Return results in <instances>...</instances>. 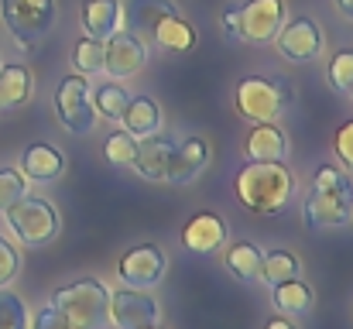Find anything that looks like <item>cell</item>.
Segmentation results:
<instances>
[{
	"instance_id": "6da1fadb",
	"label": "cell",
	"mask_w": 353,
	"mask_h": 329,
	"mask_svg": "<svg viewBox=\"0 0 353 329\" xmlns=\"http://www.w3.org/2000/svg\"><path fill=\"white\" fill-rule=\"evenodd\" d=\"M236 199L257 213V217H274L288 206L295 192V175L285 168V161H247L236 172Z\"/></svg>"
},
{
	"instance_id": "7a4b0ae2",
	"label": "cell",
	"mask_w": 353,
	"mask_h": 329,
	"mask_svg": "<svg viewBox=\"0 0 353 329\" xmlns=\"http://www.w3.org/2000/svg\"><path fill=\"white\" fill-rule=\"evenodd\" d=\"M302 217L309 230L347 226L353 217V179L340 165H323L312 175V189L302 203Z\"/></svg>"
},
{
	"instance_id": "3957f363",
	"label": "cell",
	"mask_w": 353,
	"mask_h": 329,
	"mask_svg": "<svg viewBox=\"0 0 353 329\" xmlns=\"http://www.w3.org/2000/svg\"><path fill=\"white\" fill-rule=\"evenodd\" d=\"M52 306L72 323V329H103L110 309V288L97 278H83L52 292Z\"/></svg>"
},
{
	"instance_id": "277c9868",
	"label": "cell",
	"mask_w": 353,
	"mask_h": 329,
	"mask_svg": "<svg viewBox=\"0 0 353 329\" xmlns=\"http://www.w3.org/2000/svg\"><path fill=\"white\" fill-rule=\"evenodd\" d=\"M292 83L285 76H247L236 83V113L250 123H274L292 103Z\"/></svg>"
},
{
	"instance_id": "5b68a950",
	"label": "cell",
	"mask_w": 353,
	"mask_h": 329,
	"mask_svg": "<svg viewBox=\"0 0 353 329\" xmlns=\"http://www.w3.org/2000/svg\"><path fill=\"white\" fill-rule=\"evenodd\" d=\"M7 226L14 230V237L24 243V247H45L59 237V210L48 203V199H38V196H24L17 199L7 213Z\"/></svg>"
},
{
	"instance_id": "8992f818",
	"label": "cell",
	"mask_w": 353,
	"mask_h": 329,
	"mask_svg": "<svg viewBox=\"0 0 353 329\" xmlns=\"http://www.w3.org/2000/svg\"><path fill=\"white\" fill-rule=\"evenodd\" d=\"M3 24L21 48H34L55 24V0H3Z\"/></svg>"
},
{
	"instance_id": "52a82bcc",
	"label": "cell",
	"mask_w": 353,
	"mask_h": 329,
	"mask_svg": "<svg viewBox=\"0 0 353 329\" xmlns=\"http://www.w3.org/2000/svg\"><path fill=\"white\" fill-rule=\"evenodd\" d=\"M55 113L69 134H90L97 123V110L90 100V83L79 72H69L55 90Z\"/></svg>"
},
{
	"instance_id": "ba28073f",
	"label": "cell",
	"mask_w": 353,
	"mask_h": 329,
	"mask_svg": "<svg viewBox=\"0 0 353 329\" xmlns=\"http://www.w3.org/2000/svg\"><path fill=\"white\" fill-rule=\"evenodd\" d=\"M158 319H161V306L154 302V295H148V288H127V285H120L117 292H110L107 326L144 329V326H154Z\"/></svg>"
},
{
	"instance_id": "9c48e42d",
	"label": "cell",
	"mask_w": 353,
	"mask_h": 329,
	"mask_svg": "<svg viewBox=\"0 0 353 329\" xmlns=\"http://www.w3.org/2000/svg\"><path fill=\"white\" fill-rule=\"evenodd\" d=\"M165 268H168V257L158 243H137L120 257L117 275L127 288H154L165 278Z\"/></svg>"
},
{
	"instance_id": "30bf717a",
	"label": "cell",
	"mask_w": 353,
	"mask_h": 329,
	"mask_svg": "<svg viewBox=\"0 0 353 329\" xmlns=\"http://www.w3.org/2000/svg\"><path fill=\"white\" fill-rule=\"evenodd\" d=\"M236 14H240L236 38L254 41V45H264L285 24V0H247V3L236 7Z\"/></svg>"
},
{
	"instance_id": "8fae6325",
	"label": "cell",
	"mask_w": 353,
	"mask_h": 329,
	"mask_svg": "<svg viewBox=\"0 0 353 329\" xmlns=\"http://www.w3.org/2000/svg\"><path fill=\"white\" fill-rule=\"evenodd\" d=\"M148 62V48L137 34L130 31H117L103 41V72L110 79H130L144 69Z\"/></svg>"
},
{
	"instance_id": "7c38bea8",
	"label": "cell",
	"mask_w": 353,
	"mask_h": 329,
	"mask_svg": "<svg viewBox=\"0 0 353 329\" xmlns=\"http://www.w3.org/2000/svg\"><path fill=\"white\" fill-rule=\"evenodd\" d=\"M274 38H278V52L288 62H295V66L312 62L323 52V31H319V24L312 17H292V21H285Z\"/></svg>"
},
{
	"instance_id": "4fadbf2b",
	"label": "cell",
	"mask_w": 353,
	"mask_h": 329,
	"mask_svg": "<svg viewBox=\"0 0 353 329\" xmlns=\"http://www.w3.org/2000/svg\"><path fill=\"white\" fill-rule=\"evenodd\" d=\"M206 165H210V144H206V137L175 141V151H172L165 182H172V186H189Z\"/></svg>"
},
{
	"instance_id": "5bb4252c",
	"label": "cell",
	"mask_w": 353,
	"mask_h": 329,
	"mask_svg": "<svg viewBox=\"0 0 353 329\" xmlns=\"http://www.w3.org/2000/svg\"><path fill=\"white\" fill-rule=\"evenodd\" d=\"M230 237L227 223L220 213H196L182 226V247L192 254H213L216 247H223Z\"/></svg>"
},
{
	"instance_id": "9a60e30c",
	"label": "cell",
	"mask_w": 353,
	"mask_h": 329,
	"mask_svg": "<svg viewBox=\"0 0 353 329\" xmlns=\"http://www.w3.org/2000/svg\"><path fill=\"white\" fill-rule=\"evenodd\" d=\"M172 14H179L172 0H127V7L120 10V21H127V31L130 34H137L141 41L144 38L151 41L154 31H158V24L165 17H172Z\"/></svg>"
},
{
	"instance_id": "2e32d148",
	"label": "cell",
	"mask_w": 353,
	"mask_h": 329,
	"mask_svg": "<svg viewBox=\"0 0 353 329\" xmlns=\"http://www.w3.org/2000/svg\"><path fill=\"white\" fill-rule=\"evenodd\" d=\"M172 151H175V141H172V137H158V134L137 137V154H134L137 175L148 179V182H165Z\"/></svg>"
},
{
	"instance_id": "e0dca14e",
	"label": "cell",
	"mask_w": 353,
	"mask_h": 329,
	"mask_svg": "<svg viewBox=\"0 0 353 329\" xmlns=\"http://www.w3.org/2000/svg\"><path fill=\"white\" fill-rule=\"evenodd\" d=\"M247 161H285L288 158V137L278 123H254V130L243 141Z\"/></svg>"
},
{
	"instance_id": "ac0fdd59",
	"label": "cell",
	"mask_w": 353,
	"mask_h": 329,
	"mask_svg": "<svg viewBox=\"0 0 353 329\" xmlns=\"http://www.w3.org/2000/svg\"><path fill=\"white\" fill-rule=\"evenodd\" d=\"M21 172H24V179L48 186V182L62 179L65 158H62V151L52 148V144H31V148L21 154Z\"/></svg>"
},
{
	"instance_id": "d6986e66",
	"label": "cell",
	"mask_w": 353,
	"mask_h": 329,
	"mask_svg": "<svg viewBox=\"0 0 353 329\" xmlns=\"http://www.w3.org/2000/svg\"><path fill=\"white\" fill-rule=\"evenodd\" d=\"M120 0H83V28L90 38L107 41L110 34L120 31Z\"/></svg>"
},
{
	"instance_id": "ffe728a7",
	"label": "cell",
	"mask_w": 353,
	"mask_h": 329,
	"mask_svg": "<svg viewBox=\"0 0 353 329\" xmlns=\"http://www.w3.org/2000/svg\"><path fill=\"white\" fill-rule=\"evenodd\" d=\"M196 28L182 17V14H172V17H165L161 24H158V31H154V38H151V45L154 48H161V52H175V55H182V52H192L196 48Z\"/></svg>"
},
{
	"instance_id": "44dd1931",
	"label": "cell",
	"mask_w": 353,
	"mask_h": 329,
	"mask_svg": "<svg viewBox=\"0 0 353 329\" xmlns=\"http://www.w3.org/2000/svg\"><path fill=\"white\" fill-rule=\"evenodd\" d=\"M120 123H123V130H127L130 137H151V134H158V127H161V107H158L151 97H130V103L123 110Z\"/></svg>"
},
{
	"instance_id": "7402d4cb",
	"label": "cell",
	"mask_w": 353,
	"mask_h": 329,
	"mask_svg": "<svg viewBox=\"0 0 353 329\" xmlns=\"http://www.w3.org/2000/svg\"><path fill=\"white\" fill-rule=\"evenodd\" d=\"M271 302H274L278 312H285V316H302V312L312 309V288H309L302 278H292V281L271 285Z\"/></svg>"
},
{
	"instance_id": "603a6c76",
	"label": "cell",
	"mask_w": 353,
	"mask_h": 329,
	"mask_svg": "<svg viewBox=\"0 0 353 329\" xmlns=\"http://www.w3.org/2000/svg\"><path fill=\"white\" fill-rule=\"evenodd\" d=\"M299 275H302V261H299L292 250L274 247V250L261 254V275H257V278H264L268 285H281V281H292V278H299Z\"/></svg>"
},
{
	"instance_id": "cb8c5ba5",
	"label": "cell",
	"mask_w": 353,
	"mask_h": 329,
	"mask_svg": "<svg viewBox=\"0 0 353 329\" xmlns=\"http://www.w3.org/2000/svg\"><path fill=\"white\" fill-rule=\"evenodd\" d=\"M227 271L236 281H257L261 275V247H254L250 240H234L227 247Z\"/></svg>"
},
{
	"instance_id": "d4e9b609",
	"label": "cell",
	"mask_w": 353,
	"mask_h": 329,
	"mask_svg": "<svg viewBox=\"0 0 353 329\" xmlns=\"http://www.w3.org/2000/svg\"><path fill=\"white\" fill-rule=\"evenodd\" d=\"M31 97V72L24 66H3L0 69V110L21 107Z\"/></svg>"
},
{
	"instance_id": "484cf974",
	"label": "cell",
	"mask_w": 353,
	"mask_h": 329,
	"mask_svg": "<svg viewBox=\"0 0 353 329\" xmlns=\"http://www.w3.org/2000/svg\"><path fill=\"white\" fill-rule=\"evenodd\" d=\"M127 103H130V97H127V90H123L120 83H103V86L93 93V110H97L103 120H120Z\"/></svg>"
},
{
	"instance_id": "4316f807",
	"label": "cell",
	"mask_w": 353,
	"mask_h": 329,
	"mask_svg": "<svg viewBox=\"0 0 353 329\" xmlns=\"http://www.w3.org/2000/svg\"><path fill=\"white\" fill-rule=\"evenodd\" d=\"M72 66H76V72L79 76H90V72H100L103 69V41H97V38H79L76 45H72Z\"/></svg>"
},
{
	"instance_id": "83f0119b",
	"label": "cell",
	"mask_w": 353,
	"mask_h": 329,
	"mask_svg": "<svg viewBox=\"0 0 353 329\" xmlns=\"http://www.w3.org/2000/svg\"><path fill=\"white\" fill-rule=\"evenodd\" d=\"M134 154H137V137H130L127 130H114L103 144V158L117 168H127L134 165Z\"/></svg>"
},
{
	"instance_id": "f1b7e54d",
	"label": "cell",
	"mask_w": 353,
	"mask_h": 329,
	"mask_svg": "<svg viewBox=\"0 0 353 329\" xmlns=\"http://www.w3.org/2000/svg\"><path fill=\"white\" fill-rule=\"evenodd\" d=\"M28 306L21 295L0 288V329H28Z\"/></svg>"
},
{
	"instance_id": "f546056e",
	"label": "cell",
	"mask_w": 353,
	"mask_h": 329,
	"mask_svg": "<svg viewBox=\"0 0 353 329\" xmlns=\"http://www.w3.org/2000/svg\"><path fill=\"white\" fill-rule=\"evenodd\" d=\"M28 196V179L17 168H0V213H7L17 199Z\"/></svg>"
},
{
	"instance_id": "4dcf8cb0",
	"label": "cell",
	"mask_w": 353,
	"mask_h": 329,
	"mask_svg": "<svg viewBox=\"0 0 353 329\" xmlns=\"http://www.w3.org/2000/svg\"><path fill=\"white\" fill-rule=\"evenodd\" d=\"M326 76H330L333 90H340V93H350V86H353V48H340V52L330 59V66H326Z\"/></svg>"
},
{
	"instance_id": "1f68e13d",
	"label": "cell",
	"mask_w": 353,
	"mask_h": 329,
	"mask_svg": "<svg viewBox=\"0 0 353 329\" xmlns=\"http://www.w3.org/2000/svg\"><path fill=\"white\" fill-rule=\"evenodd\" d=\"M17 271H21V254H17V247H14L7 237H0V288H7V285L17 278Z\"/></svg>"
},
{
	"instance_id": "d6a6232c",
	"label": "cell",
	"mask_w": 353,
	"mask_h": 329,
	"mask_svg": "<svg viewBox=\"0 0 353 329\" xmlns=\"http://www.w3.org/2000/svg\"><path fill=\"white\" fill-rule=\"evenodd\" d=\"M28 329H72V323L48 302V306H41V309L28 319Z\"/></svg>"
},
{
	"instance_id": "836d02e7",
	"label": "cell",
	"mask_w": 353,
	"mask_h": 329,
	"mask_svg": "<svg viewBox=\"0 0 353 329\" xmlns=\"http://www.w3.org/2000/svg\"><path fill=\"white\" fill-rule=\"evenodd\" d=\"M333 151H336V158H340V168L353 172V120H347V123L336 130V137H333Z\"/></svg>"
},
{
	"instance_id": "e575fe53",
	"label": "cell",
	"mask_w": 353,
	"mask_h": 329,
	"mask_svg": "<svg viewBox=\"0 0 353 329\" xmlns=\"http://www.w3.org/2000/svg\"><path fill=\"white\" fill-rule=\"evenodd\" d=\"M236 24H240L236 7H227V10H223V31H227V38H236Z\"/></svg>"
},
{
	"instance_id": "d590c367",
	"label": "cell",
	"mask_w": 353,
	"mask_h": 329,
	"mask_svg": "<svg viewBox=\"0 0 353 329\" xmlns=\"http://www.w3.org/2000/svg\"><path fill=\"white\" fill-rule=\"evenodd\" d=\"M264 329H299V326H295L288 316H274V319H268V323H264Z\"/></svg>"
},
{
	"instance_id": "8d00e7d4",
	"label": "cell",
	"mask_w": 353,
	"mask_h": 329,
	"mask_svg": "<svg viewBox=\"0 0 353 329\" xmlns=\"http://www.w3.org/2000/svg\"><path fill=\"white\" fill-rule=\"evenodd\" d=\"M336 10H340L347 21H353V0H336Z\"/></svg>"
},
{
	"instance_id": "74e56055",
	"label": "cell",
	"mask_w": 353,
	"mask_h": 329,
	"mask_svg": "<svg viewBox=\"0 0 353 329\" xmlns=\"http://www.w3.org/2000/svg\"><path fill=\"white\" fill-rule=\"evenodd\" d=\"M144 329H165V326H158V323H154V326H144Z\"/></svg>"
},
{
	"instance_id": "f35d334b",
	"label": "cell",
	"mask_w": 353,
	"mask_h": 329,
	"mask_svg": "<svg viewBox=\"0 0 353 329\" xmlns=\"http://www.w3.org/2000/svg\"><path fill=\"white\" fill-rule=\"evenodd\" d=\"M350 97H353V86H350Z\"/></svg>"
}]
</instances>
